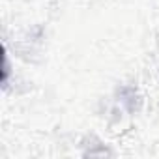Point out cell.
Returning a JSON list of instances; mask_svg holds the SVG:
<instances>
[]
</instances>
